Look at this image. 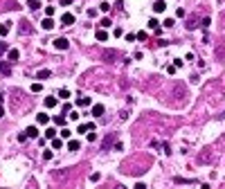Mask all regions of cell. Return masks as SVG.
Wrapping results in <instances>:
<instances>
[{
	"label": "cell",
	"instance_id": "cell-34",
	"mask_svg": "<svg viewBox=\"0 0 225 189\" xmlns=\"http://www.w3.org/2000/svg\"><path fill=\"white\" fill-rule=\"evenodd\" d=\"M135 38H140V41H146V32H137Z\"/></svg>",
	"mask_w": 225,
	"mask_h": 189
},
{
	"label": "cell",
	"instance_id": "cell-46",
	"mask_svg": "<svg viewBox=\"0 0 225 189\" xmlns=\"http://www.w3.org/2000/svg\"><path fill=\"white\" fill-rule=\"evenodd\" d=\"M0 117H5V108H2V104H0Z\"/></svg>",
	"mask_w": 225,
	"mask_h": 189
},
{
	"label": "cell",
	"instance_id": "cell-11",
	"mask_svg": "<svg viewBox=\"0 0 225 189\" xmlns=\"http://www.w3.org/2000/svg\"><path fill=\"white\" fill-rule=\"evenodd\" d=\"M56 104H59V99H56V97H45V108H54Z\"/></svg>",
	"mask_w": 225,
	"mask_h": 189
},
{
	"label": "cell",
	"instance_id": "cell-17",
	"mask_svg": "<svg viewBox=\"0 0 225 189\" xmlns=\"http://www.w3.org/2000/svg\"><path fill=\"white\" fill-rule=\"evenodd\" d=\"M77 106H81V108L90 106V99H88V97H79V99H77Z\"/></svg>",
	"mask_w": 225,
	"mask_h": 189
},
{
	"label": "cell",
	"instance_id": "cell-7",
	"mask_svg": "<svg viewBox=\"0 0 225 189\" xmlns=\"http://www.w3.org/2000/svg\"><path fill=\"white\" fill-rule=\"evenodd\" d=\"M25 133H27V137H34V140H36V137L41 135V133H38V128H36V126H27V128H25Z\"/></svg>",
	"mask_w": 225,
	"mask_h": 189
},
{
	"label": "cell",
	"instance_id": "cell-16",
	"mask_svg": "<svg viewBox=\"0 0 225 189\" xmlns=\"http://www.w3.org/2000/svg\"><path fill=\"white\" fill-rule=\"evenodd\" d=\"M9 23H5V25H0V38H5V36H7V34H9Z\"/></svg>",
	"mask_w": 225,
	"mask_h": 189
},
{
	"label": "cell",
	"instance_id": "cell-21",
	"mask_svg": "<svg viewBox=\"0 0 225 189\" xmlns=\"http://www.w3.org/2000/svg\"><path fill=\"white\" fill-rule=\"evenodd\" d=\"M59 133H56V128H47L45 131V137H47V140H52V137H56Z\"/></svg>",
	"mask_w": 225,
	"mask_h": 189
},
{
	"label": "cell",
	"instance_id": "cell-6",
	"mask_svg": "<svg viewBox=\"0 0 225 189\" xmlns=\"http://www.w3.org/2000/svg\"><path fill=\"white\" fill-rule=\"evenodd\" d=\"M164 9H167L164 0H155V2H153V11H155V14H162Z\"/></svg>",
	"mask_w": 225,
	"mask_h": 189
},
{
	"label": "cell",
	"instance_id": "cell-5",
	"mask_svg": "<svg viewBox=\"0 0 225 189\" xmlns=\"http://www.w3.org/2000/svg\"><path fill=\"white\" fill-rule=\"evenodd\" d=\"M95 38H97V41H99V43H106V41H108V32H106V30H104V27H101V30H97Z\"/></svg>",
	"mask_w": 225,
	"mask_h": 189
},
{
	"label": "cell",
	"instance_id": "cell-40",
	"mask_svg": "<svg viewBox=\"0 0 225 189\" xmlns=\"http://www.w3.org/2000/svg\"><path fill=\"white\" fill-rule=\"evenodd\" d=\"M164 27H174V18H164Z\"/></svg>",
	"mask_w": 225,
	"mask_h": 189
},
{
	"label": "cell",
	"instance_id": "cell-19",
	"mask_svg": "<svg viewBox=\"0 0 225 189\" xmlns=\"http://www.w3.org/2000/svg\"><path fill=\"white\" fill-rule=\"evenodd\" d=\"M113 142H115V135H108L106 140H104V149H111V146H113Z\"/></svg>",
	"mask_w": 225,
	"mask_h": 189
},
{
	"label": "cell",
	"instance_id": "cell-32",
	"mask_svg": "<svg viewBox=\"0 0 225 189\" xmlns=\"http://www.w3.org/2000/svg\"><path fill=\"white\" fill-rule=\"evenodd\" d=\"M101 180V173H92L90 176V182H99Z\"/></svg>",
	"mask_w": 225,
	"mask_h": 189
},
{
	"label": "cell",
	"instance_id": "cell-26",
	"mask_svg": "<svg viewBox=\"0 0 225 189\" xmlns=\"http://www.w3.org/2000/svg\"><path fill=\"white\" fill-rule=\"evenodd\" d=\"M43 90V83H32V93H41Z\"/></svg>",
	"mask_w": 225,
	"mask_h": 189
},
{
	"label": "cell",
	"instance_id": "cell-33",
	"mask_svg": "<svg viewBox=\"0 0 225 189\" xmlns=\"http://www.w3.org/2000/svg\"><path fill=\"white\" fill-rule=\"evenodd\" d=\"M108 9H111V5H108V2H101L99 5V11H106V14H108Z\"/></svg>",
	"mask_w": 225,
	"mask_h": 189
},
{
	"label": "cell",
	"instance_id": "cell-42",
	"mask_svg": "<svg viewBox=\"0 0 225 189\" xmlns=\"http://www.w3.org/2000/svg\"><path fill=\"white\" fill-rule=\"evenodd\" d=\"M167 74H176V65H169V68H167Z\"/></svg>",
	"mask_w": 225,
	"mask_h": 189
},
{
	"label": "cell",
	"instance_id": "cell-3",
	"mask_svg": "<svg viewBox=\"0 0 225 189\" xmlns=\"http://www.w3.org/2000/svg\"><path fill=\"white\" fill-rule=\"evenodd\" d=\"M41 27H43V30H54V18H52V16H45L43 23H41Z\"/></svg>",
	"mask_w": 225,
	"mask_h": 189
},
{
	"label": "cell",
	"instance_id": "cell-4",
	"mask_svg": "<svg viewBox=\"0 0 225 189\" xmlns=\"http://www.w3.org/2000/svg\"><path fill=\"white\" fill-rule=\"evenodd\" d=\"M104 110H106V108H104V104H95V106H92V117H101L104 115Z\"/></svg>",
	"mask_w": 225,
	"mask_h": 189
},
{
	"label": "cell",
	"instance_id": "cell-14",
	"mask_svg": "<svg viewBox=\"0 0 225 189\" xmlns=\"http://www.w3.org/2000/svg\"><path fill=\"white\" fill-rule=\"evenodd\" d=\"M65 122H68V115H56L54 117V124L56 126H65Z\"/></svg>",
	"mask_w": 225,
	"mask_h": 189
},
{
	"label": "cell",
	"instance_id": "cell-27",
	"mask_svg": "<svg viewBox=\"0 0 225 189\" xmlns=\"http://www.w3.org/2000/svg\"><path fill=\"white\" fill-rule=\"evenodd\" d=\"M79 117H81V115H79V113H77V110H72V113H70V115H68V119H72V122H77V119H79Z\"/></svg>",
	"mask_w": 225,
	"mask_h": 189
},
{
	"label": "cell",
	"instance_id": "cell-22",
	"mask_svg": "<svg viewBox=\"0 0 225 189\" xmlns=\"http://www.w3.org/2000/svg\"><path fill=\"white\" fill-rule=\"evenodd\" d=\"M99 27L108 30V27H111V18H101V20H99Z\"/></svg>",
	"mask_w": 225,
	"mask_h": 189
},
{
	"label": "cell",
	"instance_id": "cell-31",
	"mask_svg": "<svg viewBox=\"0 0 225 189\" xmlns=\"http://www.w3.org/2000/svg\"><path fill=\"white\" fill-rule=\"evenodd\" d=\"M106 59H108V61H113V59H117V52H113V50H111V52H106Z\"/></svg>",
	"mask_w": 225,
	"mask_h": 189
},
{
	"label": "cell",
	"instance_id": "cell-23",
	"mask_svg": "<svg viewBox=\"0 0 225 189\" xmlns=\"http://www.w3.org/2000/svg\"><path fill=\"white\" fill-rule=\"evenodd\" d=\"M59 97H61V99H68V97H70V90H68V88H61V90H59Z\"/></svg>",
	"mask_w": 225,
	"mask_h": 189
},
{
	"label": "cell",
	"instance_id": "cell-29",
	"mask_svg": "<svg viewBox=\"0 0 225 189\" xmlns=\"http://www.w3.org/2000/svg\"><path fill=\"white\" fill-rule=\"evenodd\" d=\"M7 50H9V47H7V43H5V41H0V56L7 52Z\"/></svg>",
	"mask_w": 225,
	"mask_h": 189
},
{
	"label": "cell",
	"instance_id": "cell-36",
	"mask_svg": "<svg viewBox=\"0 0 225 189\" xmlns=\"http://www.w3.org/2000/svg\"><path fill=\"white\" fill-rule=\"evenodd\" d=\"M187 30H196V20H194V18H189V23H187Z\"/></svg>",
	"mask_w": 225,
	"mask_h": 189
},
{
	"label": "cell",
	"instance_id": "cell-12",
	"mask_svg": "<svg viewBox=\"0 0 225 189\" xmlns=\"http://www.w3.org/2000/svg\"><path fill=\"white\" fill-rule=\"evenodd\" d=\"M68 149H70V151H79V149H81V142H79V140H70V142H68Z\"/></svg>",
	"mask_w": 225,
	"mask_h": 189
},
{
	"label": "cell",
	"instance_id": "cell-41",
	"mask_svg": "<svg viewBox=\"0 0 225 189\" xmlns=\"http://www.w3.org/2000/svg\"><path fill=\"white\" fill-rule=\"evenodd\" d=\"M176 16L178 18H185V9H176Z\"/></svg>",
	"mask_w": 225,
	"mask_h": 189
},
{
	"label": "cell",
	"instance_id": "cell-1",
	"mask_svg": "<svg viewBox=\"0 0 225 189\" xmlns=\"http://www.w3.org/2000/svg\"><path fill=\"white\" fill-rule=\"evenodd\" d=\"M52 45H54V50H61V52H63V50L70 47V41L61 36V38H54V43H52Z\"/></svg>",
	"mask_w": 225,
	"mask_h": 189
},
{
	"label": "cell",
	"instance_id": "cell-38",
	"mask_svg": "<svg viewBox=\"0 0 225 189\" xmlns=\"http://www.w3.org/2000/svg\"><path fill=\"white\" fill-rule=\"evenodd\" d=\"M86 14H88L90 18H95V16H97V9H86Z\"/></svg>",
	"mask_w": 225,
	"mask_h": 189
},
{
	"label": "cell",
	"instance_id": "cell-24",
	"mask_svg": "<svg viewBox=\"0 0 225 189\" xmlns=\"http://www.w3.org/2000/svg\"><path fill=\"white\" fill-rule=\"evenodd\" d=\"M59 135L63 137V140H70V137H72V133H70V131H68V128H63V131H61Z\"/></svg>",
	"mask_w": 225,
	"mask_h": 189
},
{
	"label": "cell",
	"instance_id": "cell-10",
	"mask_svg": "<svg viewBox=\"0 0 225 189\" xmlns=\"http://www.w3.org/2000/svg\"><path fill=\"white\" fill-rule=\"evenodd\" d=\"M47 122H50L47 113H38V115H36V124H47Z\"/></svg>",
	"mask_w": 225,
	"mask_h": 189
},
{
	"label": "cell",
	"instance_id": "cell-25",
	"mask_svg": "<svg viewBox=\"0 0 225 189\" xmlns=\"http://www.w3.org/2000/svg\"><path fill=\"white\" fill-rule=\"evenodd\" d=\"M52 156H54V149H47V151H43V158H45V160H52Z\"/></svg>",
	"mask_w": 225,
	"mask_h": 189
},
{
	"label": "cell",
	"instance_id": "cell-2",
	"mask_svg": "<svg viewBox=\"0 0 225 189\" xmlns=\"http://www.w3.org/2000/svg\"><path fill=\"white\" fill-rule=\"evenodd\" d=\"M74 20H77V18H74V14H70V11H65V14L61 16V25H63V27L74 25Z\"/></svg>",
	"mask_w": 225,
	"mask_h": 189
},
{
	"label": "cell",
	"instance_id": "cell-37",
	"mask_svg": "<svg viewBox=\"0 0 225 189\" xmlns=\"http://www.w3.org/2000/svg\"><path fill=\"white\" fill-rule=\"evenodd\" d=\"M176 95H178V97H185V88H180V86H176Z\"/></svg>",
	"mask_w": 225,
	"mask_h": 189
},
{
	"label": "cell",
	"instance_id": "cell-15",
	"mask_svg": "<svg viewBox=\"0 0 225 189\" xmlns=\"http://www.w3.org/2000/svg\"><path fill=\"white\" fill-rule=\"evenodd\" d=\"M27 7H30L32 11H38L41 9V2H38V0H27Z\"/></svg>",
	"mask_w": 225,
	"mask_h": 189
},
{
	"label": "cell",
	"instance_id": "cell-13",
	"mask_svg": "<svg viewBox=\"0 0 225 189\" xmlns=\"http://www.w3.org/2000/svg\"><path fill=\"white\" fill-rule=\"evenodd\" d=\"M50 142H52V149H61V146H63V137H61V135H59V137H52Z\"/></svg>",
	"mask_w": 225,
	"mask_h": 189
},
{
	"label": "cell",
	"instance_id": "cell-44",
	"mask_svg": "<svg viewBox=\"0 0 225 189\" xmlns=\"http://www.w3.org/2000/svg\"><path fill=\"white\" fill-rule=\"evenodd\" d=\"M27 140V133H18V142H25Z\"/></svg>",
	"mask_w": 225,
	"mask_h": 189
},
{
	"label": "cell",
	"instance_id": "cell-39",
	"mask_svg": "<svg viewBox=\"0 0 225 189\" xmlns=\"http://www.w3.org/2000/svg\"><path fill=\"white\" fill-rule=\"evenodd\" d=\"M0 72H2V74H9V65H7V63H5V65H0Z\"/></svg>",
	"mask_w": 225,
	"mask_h": 189
},
{
	"label": "cell",
	"instance_id": "cell-18",
	"mask_svg": "<svg viewBox=\"0 0 225 189\" xmlns=\"http://www.w3.org/2000/svg\"><path fill=\"white\" fill-rule=\"evenodd\" d=\"M36 77H38V79H50V77H52V72H50V70H38V72H36Z\"/></svg>",
	"mask_w": 225,
	"mask_h": 189
},
{
	"label": "cell",
	"instance_id": "cell-47",
	"mask_svg": "<svg viewBox=\"0 0 225 189\" xmlns=\"http://www.w3.org/2000/svg\"><path fill=\"white\" fill-rule=\"evenodd\" d=\"M2 97H5V95H2V93H0V101H2Z\"/></svg>",
	"mask_w": 225,
	"mask_h": 189
},
{
	"label": "cell",
	"instance_id": "cell-45",
	"mask_svg": "<svg viewBox=\"0 0 225 189\" xmlns=\"http://www.w3.org/2000/svg\"><path fill=\"white\" fill-rule=\"evenodd\" d=\"M70 2H72V0H61V5H63V7H68Z\"/></svg>",
	"mask_w": 225,
	"mask_h": 189
},
{
	"label": "cell",
	"instance_id": "cell-43",
	"mask_svg": "<svg viewBox=\"0 0 225 189\" xmlns=\"http://www.w3.org/2000/svg\"><path fill=\"white\" fill-rule=\"evenodd\" d=\"M209 23H212L209 16H205V18H203V27H209Z\"/></svg>",
	"mask_w": 225,
	"mask_h": 189
},
{
	"label": "cell",
	"instance_id": "cell-9",
	"mask_svg": "<svg viewBox=\"0 0 225 189\" xmlns=\"http://www.w3.org/2000/svg\"><path fill=\"white\" fill-rule=\"evenodd\" d=\"M7 56H9V61L11 63H16L20 59V54H18V50H7Z\"/></svg>",
	"mask_w": 225,
	"mask_h": 189
},
{
	"label": "cell",
	"instance_id": "cell-28",
	"mask_svg": "<svg viewBox=\"0 0 225 189\" xmlns=\"http://www.w3.org/2000/svg\"><path fill=\"white\" fill-rule=\"evenodd\" d=\"M77 133H88V124H79V128H77Z\"/></svg>",
	"mask_w": 225,
	"mask_h": 189
},
{
	"label": "cell",
	"instance_id": "cell-30",
	"mask_svg": "<svg viewBox=\"0 0 225 189\" xmlns=\"http://www.w3.org/2000/svg\"><path fill=\"white\" fill-rule=\"evenodd\" d=\"M122 34H124V30H122V27H115V30H113V36H122Z\"/></svg>",
	"mask_w": 225,
	"mask_h": 189
},
{
	"label": "cell",
	"instance_id": "cell-35",
	"mask_svg": "<svg viewBox=\"0 0 225 189\" xmlns=\"http://www.w3.org/2000/svg\"><path fill=\"white\" fill-rule=\"evenodd\" d=\"M45 16H54V7H52V5H50V7H45Z\"/></svg>",
	"mask_w": 225,
	"mask_h": 189
},
{
	"label": "cell",
	"instance_id": "cell-20",
	"mask_svg": "<svg viewBox=\"0 0 225 189\" xmlns=\"http://www.w3.org/2000/svg\"><path fill=\"white\" fill-rule=\"evenodd\" d=\"M86 142H90V144H92V142H97V133H95V131H88V135H86Z\"/></svg>",
	"mask_w": 225,
	"mask_h": 189
},
{
	"label": "cell",
	"instance_id": "cell-8",
	"mask_svg": "<svg viewBox=\"0 0 225 189\" xmlns=\"http://www.w3.org/2000/svg\"><path fill=\"white\" fill-rule=\"evenodd\" d=\"M20 34H32V25H30V20H20Z\"/></svg>",
	"mask_w": 225,
	"mask_h": 189
}]
</instances>
